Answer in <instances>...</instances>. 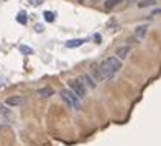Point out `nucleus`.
I'll use <instances>...</instances> for the list:
<instances>
[{
  "instance_id": "obj_9",
  "label": "nucleus",
  "mask_w": 161,
  "mask_h": 146,
  "mask_svg": "<svg viewBox=\"0 0 161 146\" xmlns=\"http://www.w3.org/2000/svg\"><path fill=\"white\" fill-rule=\"evenodd\" d=\"M91 74H92V77H94V82H100V80H102V76H100V72H99V67H94Z\"/></svg>"
},
{
  "instance_id": "obj_16",
  "label": "nucleus",
  "mask_w": 161,
  "mask_h": 146,
  "mask_svg": "<svg viewBox=\"0 0 161 146\" xmlns=\"http://www.w3.org/2000/svg\"><path fill=\"white\" fill-rule=\"evenodd\" d=\"M35 30L38 31V33H41V31L45 30V28H43V25H35Z\"/></svg>"
},
{
  "instance_id": "obj_10",
  "label": "nucleus",
  "mask_w": 161,
  "mask_h": 146,
  "mask_svg": "<svg viewBox=\"0 0 161 146\" xmlns=\"http://www.w3.org/2000/svg\"><path fill=\"white\" fill-rule=\"evenodd\" d=\"M135 35L136 36H138V38H143V36L145 35H146V26H138V28H136V31H135Z\"/></svg>"
},
{
  "instance_id": "obj_11",
  "label": "nucleus",
  "mask_w": 161,
  "mask_h": 146,
  "mask_svg": "<svg viewBox=\"0 0 161 146\" xmlns=\"http://www.w3.org/2000/svg\"><path fill=\"white\" fill-rule=\"evenodd\" d=\"M17 22L22 23V25H25V23H26V13H25V12H20V13H18Z\"/></svg>"
},
{
  "instance_id": "obj_13",
  "label": "nucleus",
  "mask_w": 161,
  "mask_h": 146,
  "mask_svg": "<svg viewBox=\"0 0 161 146\" xmlns=\"http://www.w3.org/2000/svg\"><path fill=\"white\" fill-rule=\"evenodd\" d=\"M20 51H22L23 54H33V49H31L30 46H25V44H22V46H20Z\"/></svg>"
},
{
  "instance_id": "obj_3",
  "label": "nucleus",
  "mask_w": 161,
  "mask_h": 146,
  "mask_svg": "<svg viewBox=\"0 0 161 146\" xmlns=\"http://www.w3.org/2000/svg\"><path fill=\"white\" fill-rule=\"evenodd\" d=\"M69 86H71V90L74 92V94L79 97V99H82V97L86 95V86H84V84L80 82L79 79L69 80Z\"/></svg>"
},
{
  "instance_id": "obj_2",
  "label": "nucleus",
  "mask_w": 161,
  "mask_h": 146,
  "mask_svg": "<svg viewBox=\"0 0 161 146\" xmlns=\"http://www.w3.org/2000/svg\"><path fill=\"white\" fill-rule=\"evenodd\" d=\"M61 99H63L67 105H69V107L74 108V110H79V102H80V99H79V97L76 95L72 90H67V89L61 90Z\"/></svg>"
},
{
  "instance_id": "obj_1",
  "label": "nucleus",
  "mask_w": 161,
  "mask_h": 146,
  "mask_svg": "<svg viewBox=\"0 0 161 146\" xmlns=\"http://www.w3.org/2000/svg\"><path fill=\"white\" fill-rule=\"evenodd\" d=\"M120 67H122V61L118 58H108L99 66V72L102 79H110L120 71Z\"/></svg>"
},
{
  "instance_id": "obj_8",
  "label": "nucleus",
  "mask_w": 161,
  "mask_h": 146,
  "mask_svg": "<svg viewBox=\"0 0 161 146\" xmlns=\"http://www.w3.org/2000/svg\"><path fill=\"white\" fill-rule=\"evenodd\" d=\"M128 53H130V48L125 46V48H120V49L117 51V56H118V59H125Z\"/></svg>"
},
{
  "instance_id": "obj_4",
  "label": "nucleus",
  "mask_w": 161,
  "mask_h": 146,
  "mask_svg": "<svg viewBox=\"0 0 161 146\" xmlns=\"http://www.w3.org/2000/svg\"><path fill=\"white\" fill-rule=\"evenodd\" d=\"M23 97H20V95H15V97H9V99L5 100V104L9 105V107H17V105H22L23 104Z\"/></svg>"
},
{
  "instance_id": "obj_15",
  "label": "nucleus",
  "mask_w": 161,
  "mask_h": 146,
  "mask_svg": "<svg viewBox=\"0 0 161 146\" xmlns=\"http://www.w3.org/2000/svg\"><path fill=\"white\" fill-rule=\"evenodd\" d=\"M43 2H45V0H28V3H30V5H33V7H36V5H41Z\"/></svg>"
},
{
  "instance_id": "obj_14",
  "label": "nucleus",
  "mask_w": 161,
  "mask_h": 146,
  "mask_svg": "<svg viewBox=\"0 0 161 146\" xmlns=\"http://www.w3.org/2000/svg\"><path fill=\"white\" fill-rule=\"evenodd\" d=\"M118 2H122V0H107V2H105V7H107V8H112V7H115Z\"/></svg>"
},
{
  "instance_id": "obj_5",
  "label": "nucleus",
  "mask_w": 161,
  "mask_h": 146,
  "mask_svg": "<svg viewBox=\"0 0 161 146\" xmlns=\"http://www.w3.org/2000/svg\"><path fill=\"white\" fill-rule=\"evenodd\" d=\"M79 80L84 84V86H89V87H95V82H94V79L91 77L89 74H84V76H80Z\"/></svg>"
},
{
  "instance_id": "obj_6",
  "label": "nucleus",
  "mask_w": 161,
  "mask_h": 146,
  "mask_svg": "<svg viewBox=\"0 0 161 146\" xmlns=\"http://www.w3.org/2000/svg\"><path fill=\"white\" fill-rule=\"evenodd\" d=\"M86 43L82 38H76V39H69V41H66V46L67 48H79L82 46V44Z\"/></svg>"
},
{
  "instance_id": "obj_7",
  "label": "nucleus",
  "mask_w": 161,
  "mask_h": 146,
  "mask_svg": "<svg viewBox=\"0 0 161 146\" xmlns=\"http://www.w3.org/2000/svg\"><path fill=\"white\" fill-rule=\"evenodd\" d=\"M38 95L39 97H51V95H53V89H51V87H41L38 90Z\"/></svg>"
},
{
  "instance_id": "obj_12",
  "label": "nucleus",
  "mask_w": 161,
  "mask_h": 146,
  "mask_svg": "<svg viewBox=\"0 0 161 146\" xmlns=\"http://www.w3.org/2000/svg\"><path fill=\"white\" fill-rule=\"evenodd\" d=\"M43 15H45V20H46V22H54V18H56V15L53 13V12H45V13H43Z\"/></svg>"
}]
</instances>
